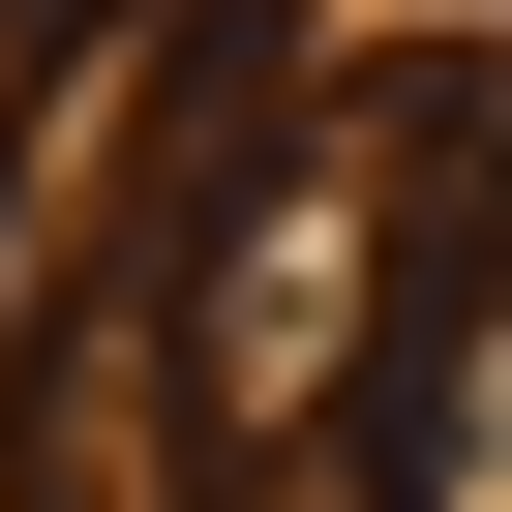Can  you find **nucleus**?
Masks as SVG:
<instances>
[{
	"label": "nucleus",
	"instance_id": "obj_1",
	"mask_svg": "<svg viewBox=\"0 0 512 512\" xmlns=\"http://www.w3.org/2000/svg\"><path fill=\"white\" fill-rule=\"evenodd\" d=\"M392 512H512V181L422 241V302H392Z\"/></svg>",
	"mask_w": 512,
	"mask_h": 512
},
{
	"label": "nucleus",
	"instance_id": "obj_2",
	"mask_svg": "<svg viewBox=\"0 0 512 512\" xmlns=\"http://www.w3.org/2000/svg\"><path fill=\"white\" fill-rule=\"evenodd\" d=\"M91 61V0H0V151H31V91Z\"/></svg>",
	"mask_w": 512,
	"mask_h": 512
}]
</instances>
